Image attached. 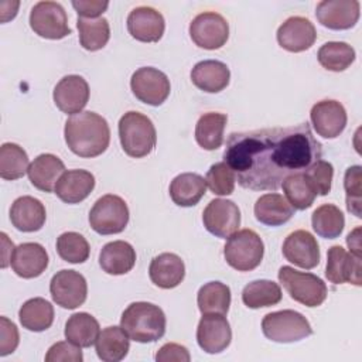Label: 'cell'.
Returning a JSON list of instances; mask_svg holds the SVG:
<instances>
[{
    "label": "cell",
    "instance_id": "836d02e7",
    "mask_svg": "<svg viewBox=\"0 0 362 362\" xmlns=\"http://www.w3.org/2000/svg\"><path fill=\"white\" fill-rule=\"evenodd\" d=\"M100 332L98 320L88 313L72 314L65 324V338L81 348L92 346Z\"/></svg>",
    "mask_w": 362,
    "mask_h": 362
},
{
    "label": "cell",
    "instance_id": "7dc6e473",
    "mask_svg": "<svg viewBox=\"0 0 362 362\" xmlns=\"http://www.w3.org/2000/svg\"><path fill=\"white\" fill-rule=\"evenodd\" d=\"M20 342V335L16 324L7 317H0V356L13 354Z\"/></svg>",
    "mask_w": 362,
    "mask_h": 362
},
{
    "label": "cell",
    "instance_id": "1f68e13d",
    "mask_svg": "<svg viewBox=\"0 0 362 362\" xmlns=\"http://www.w3.org/2000/svg\"><path fill=\"white\" fill-rule=\"evenodd\" d=\"M228 122V116L219 112L204 113L195 126V140L204 150L212 151L222 146L223 130Z\"/></svg>",
    "mask_w": 362,
    "mask_h": 362
},
{
    "label": "cell",
    "instance_id": "83f0119b",
    "mask_svg": "<svg viewBox=\"0 0 362 362\" xmlns=\"http://www.w3.org/2000/svg\"><path fill=\"white\" fill-rule=\"evenodd\" d=\"M136 263V250L129 242L113 240L106 243L99 253V264L107 274L120 276L129 273Z\"/></svg>",
    "mask_w": 362,
    "mask_h": 362
},
{
    "label": "cell",
    "instance_id": "4316f807",
    "mask_svg": "<svg viewBox=\"0 0 362 362\" xmlns=\"http://www.w3.org/2000/svg\"><path fill=\"white\" fill-rule=\"evenodd\" d=\"M64 173L65 165L62 160L49 153H44L35 157L27 171L31 184L44 192H51L55 189L57 181Z\"/></svg>",
    "mask_w": 362,
    "mask_h": 362
},
{
    "label": "cell",
    "instance_id": "7402d4cb",
    "mask_svg": "<svg viewBox=\"0 0 362 362\" xmlns=\"http://www.w3.org/2000/svg\"><path fill=\"white\" fill-rule=\"evenodd\" d=\"M10 264L18 277L34 279L45 272L48 266V253L42 245L25 242L14 249Z\"/></svg>",
    "mask_w": 362,
    "mask_h": 362
},
{
    "label": "cell",
    "instance_id": "d6986e66",
    "mask_svg": "<svg viewBox=\"0 0 362 362\" xmlns=\"http://www.w3.org/2000/svg\"><path fill=\"white\" fill-rule=\"evenodd\" d=\"M317 40L314 24L301 16L288 17L277 30V42L290 52H303Z\"/></svg>",
    "mask_w": 362,
    "mask_h": 362
},
{
    "label": "cell",
    "instance_id": "ac0fdd59",
    "mask_svg": "<svg viewBox=\"0 0 362 362\" xmlns=\"http://www.w3.org/2000/svg\"><path fill=\"white\" fill-rule=\"evenodd\" d=\"M281 250L286 260L301 269L310 270L320 263V246L308 230L298 229L291 232L286 238Z\"/></svg>",
    "mask_w": 362,
    "mask_h": 362
},
{
    "label": "cell",
    "instance_id": "8992f818",
    "mask_svg": "<svg viewBox=\"0 0 362 362\" xmlns=\"http://www.w3.org/2000/svg\"><path fill=\"white\" fill-rule=\"evenodd\" d=\"M277 277L288 296L305 307H318L327 298L328 290L325 283L313 273L298 272L291 266H281Z\"/></svg>",
    "mask_w": 362,
    "mask_h": 362
},
{
    "label": "cell",
    "instance_id": "ffe728a7",
    "mask_svg": "<svg viewBox=\"0 0 362 362\" xmlns=\"http://www.w3.org/2000/svg\"><path fill=\"white\" fill-rule=\"evenodd\" d=\"M52 98L61 112L76 115L89 100V85L81 75H66L55 85Z\"/></svg>",
    "mask_w": 362,
    "mask_h": 362
},
{
    "label": "cell",
    "instance_id": "6da1fadb",
    "mask_svg": "<svg viewBox=\"0 0 362 362\" xmlns=\"http://www.w3.org/2000/svg\"><path fill=\"white\" fill-rule=\"evenodd\" d=\"M321 157V144L307 122L230 133L223 151L239 185L253 191H276L286 177L305 171Z\"/></svg>",
    "mask_w": 362,
    "mask_h": 362
},
{
    "label": "cell",
    "instance_id": "681fc988",
    "mask_svg": "<svg viewBox=\"0 0 362 362\" xmlns=\"http://www.w3.org/2000/svg\"><path fill=\"white\" fill-rule=\"evenodd\" d=\"M109 6V1H100V0H79L72 1V7L76 10L78 16L85 18H99L100 14L106 11Z\"/></svg>",
    "mask_w": 362,
    "mask_h": 362
},
{
    "label": "cell",
    "instance_id": "7bdbcfd3",
    "mask_svg": "<svg viewBox=\"0 0 362 362\" xmlns=\"http://www.w3.org/2000/svg\"><path fill=\"white\" fill-rule=\"evenodd\" d=\"M235 174L230 167L225 163H215L206 173V187L215 195H230L235 189Z\"/></svg>",
    "mask_w": 362,
    "mask_h": 362
},
{
    "label": "cell",
    "instance_id": "f907efd6",
    "mask_svg": "<svg viewBox=\"0 0 362 362\" xmlns=\"http://www.w3.org/2000/svg\"><path fill=\"white\" fill-rule=\"evenodd\" d=\"M359 233H361V228L358 226L346 236V245H348L351 253L361 257V238H359Z\"/></svg>",
    "mask_w": 362,
    "mask_h": 362
},
{
    "label": "cell",
    "instance_id": "603a6c76",
    "mask_svg": "<svg viewBox=\"0 0 362 362\" xmlns=\"http://www.w3.org/2000/svg\"><path fill=\"white\" fill-rule=\"evenodd\" d=\"M95 188V177L86 170L65 171L55 185L57 197L65 204H79L89 197Z\"/></svg>",
    "mask_w": 362,
    "mask_h": 362
},
{
    "label": "cell",
    "instance_id": "52a82bcc",
    "mask_svg": "<svg viewBox=\"0 0 362 362\" xmlns=\"http://www.w3.org/2000/svg\"><path fill=\"white\" fill-rule=\"evenodd\" d=\"M262 331L266 338L279 344L297 342L313 334L308 320L294 310L266 314L262 321Z\"/></svg>",
    "mask_w": 362,
    "mask_h": 362
},
{
    "label": "cell",
    "instance_id": "f1b7e54d",
    "mask_svg": "<svg viewBox=\"0 0 362 362\" xmlns=\"http://www.w3.org/2000/svg\"><path fill=\"white\" fill-rule=\"evenodd\" d=\"M256 219L267 226H280L288 222L294 215V208L280 194H264L255 204Z\"/></svg>",
    "mask_w": 362,
    "mask_h": 362
},
{
    "label": "cell",
    "instance_id": "5bb4252c",
    "mask_svg": "<svg viewBox=\"0 0 362 362\" xmlns=\"http://www.w3.org/2000/svg\"><path fill=\"white\" fill-rule=\"evenodd\" d=\"M232 341L230 325L223 314H202L197 328V342L206 354L225 351Z\"/></svg>",
    "mask_w": 362,
    "mask_h": 362
},
{
    "label": "cell",
    "instance_id": "c3c4849f",
    "mask_svg": "<svg viewBox=\"0 0 362 362\" xmlns=\"http://www.w3.org/2000/svg\"><path fill=\"white\" fill-rule=\"evenodd\" d=\"M189 359L191 356L188 349L184 345L175 342L164 344L156 354L157 362H189Z\"/></svg>",
    "mask_w": 362,
    "mask_h": 362
},
{
    "label": "cell",
    "instance_id": "f6af8a7d",
    "mask_svg": "<svg viewBox=\"0 0 362 362\" xmlns=\"http://www.w3.org/2000/svg\"><path fill=\"white\" fill-rule=\"evenodd\" d=\"M304 173L310 182L313 184L317 195H327L331 191L334 177V167L331 163L320 158L315 163H313Z\"/></svg>",
    "mask_w": 362,
    "mask_h": 362
},
{
    "label": "cell",
    "instance_id": "cb8c5ba5",
    "mask_svg": "<svg viewBox=\"0 0 362 362\" xmlns=\"http://www.w3.org/2000/svg\"><path fill=\"white\" fill-rule=\"evenodd\" d=\"M47 212L44 204L30 195L17 198L10 208V221L21 232H37L45 223Z\"/></svg>",
    "mask_w": 362,
    "mask_h": 362
},
{
    "label": "cell",
    "instance_id": "d590c367",
    "mask_svg": "<svg viewBox=\"0 0 362 362\" xmlns=\"http://www.w3.org/2000/svg\"><path fill=\"white\" fill-rule=\"evenodd\" d=\"M198 308L202 314H226L230 305V288L221 281L205 283L197 294Z\"/></svg>",
    "mask_w": 362,
    "mask_h": 362
},
{
    "label": "cell",
    "instance_id": "277c9868",
    "mask_svg": "<svg viewBox=\"0 0 362 362\" xmlns=\"http://www.w3.org/2000/svg\"><path fill=\"white\" fill-rule=\"evenodd\" d=\"M119 139L127 156L141 158L154 150L157 133L153 122L146 115L130 110L119 120Z\"/></svg>",
    "mask_w": 362,
    "mask_h": 362
},
{
    "label": "cell",
    "instance_id": "d4e9b609",
    "mask_svg": "<svg viewBox=\"0 0 362 362\" xmlns=\"http://www.w3.org/2000/svg\"><path fill=\"white\" fill-rule=\"evenodd\" d=\"M229 79V68L226 64L216 59L199 61L191 71L192 83L206 93H218L223 90L228 86Z\"/></svg>",
    "mask_w": 362,
    "mask_h": 362
},
{
    "label": "cell",
    "instance_id": "b9f144b4",
    "mask_svg": "<svg viewBox=\"0 0 362 362\" xmlns=\"http://www.w3.org/2000/svg\"><path fill=\"white\" fill-rule=\"evenodd\" d=\"M57 252L68 263H83L89 257L90 247L81 233L64 232L57 238Z\"/></svg>",
    "mask_w": 362,
    "mask_h": 362
},
{
    "label": "cell",
    "instance_id": "3957f363",
    "mask_svg": "<svg viewBox=\"0 0 362 362\" xmlns=\"http://www.w3.org/2000/svg\"><path fill=\"white\" fill-rule=\"evenodd\" d=\"M120 327L136 342H154L165 334V314L156 304L136 301L123 311Z\"/></svg>",
    "mask_w": 362,
    "mask_h": 362
},
{
    "label": "cell",
    "instance_id": "484cf974",
    "mask_svg": "<svg viewBox=\"0 0 362 362\" xmlns=\"http://www.w3.org/2000/svg\"><path fill=\"white\" fill-rule=\"evenodd\" d=\"M150 280L160 288L177 287L185 276V266L175 253H161L156 256L148 267Z\"/></svg>",
    "mask_w": 362,
    "mask_h": 362
},
{
    "label": "cell",
    "instance_id": "60d3db41",
    "mask_svg": "<svg viewBox=\"0 0 362 362\" xmlns=\"http://www.w3.org/2000/svg\"><path fill=\"white\" fill-rule=\"evenodd\" d=\"M28 156L23 147L16 143H4L0 147V177L14 181L28 171Z\"/></svg>",
    "mask_w": 362,
    "mask_h": 362
},
{
    "label": "cell",
    "instance_id": "5b68a950",
    "mask_svg": "<svg viewBox=\"0 0 362 362\" xmlns=\"http://www.w3.org/2000/svg\"><path fill=\"white\" fill-rule=\"evenodd\" d=\"M264 245L262 238L252 229H242L232 233L223 247L226 263L238 272L256 269L263 259Z\"/></svg>",
    "mask_w": 362,
    "mask_h": 362
},
{
    "label": "cell",
    "instance_id": "e0dca14e",
    "mask_svg": "<svg viewBox=\"0 0 362 362\" xmlns=\"http://www.w3.org/2000/svg\"><path fill=\"white\" fill-rule=\"evenodd\" d=\"M358 0H322L317 4V20L329 30L352 28L359 20Z\"/></svg>",
    "mask_w": 362,
    "mask_h": 362
},
{
    "label": "cell",
    "instance_id": "bcb514c9",
    "mask_svg": "<svg viewBox=\"0 0 362 362\" xmlns=\"http://www.w3.org/2000/svg\"><path fill=\"white\" fill-rule=\"evenodd\" d=\"M82 359L83 355L81 346H76L69 341L55 342L45 355L47 362H82Z\"/></svg>",
    "mask_w": 362,
    "mask_h": 362
},
{
    "label": "cell",
    "instance_id": "8fae6325",
    "mask_svg": "<svg viewBox=\"0 0 362 362\" xmlns=\"http://www.w3.org/2000/svg\"><path fill=\"white\" fill-rule=\"evenodd\" d=\"M191 40L204 49H218L229 37V24L223 16L215 11H204L189 24Z\"/></svg>",
    "mask_w": 362,
    "mask_h": 362
},
{
    "label": "cell",
    "instance_id": "2e32d148",
    "mask_svg": "<svg viewBox=\"0 0 362 362\" xmlns=\"http://www.w3.org/2000/svg\"><path fill=\"white\" fill-rule=\"evenodd\" d=\"M310 119L318 136L335 139L346 126V110L338 100L324 99L311 107Z\"/></svg>",
    "mask_w": 362,
    "mask_h": 362
},
{
    "label": "cell",
    "instance_id": "9c48e42d",
    "mask_svg": "<svg viewBox=\"0 0 362 362\" xmlns=\"http://www.w3.org/2000/svg\"><path fill=\"white\" fill-rule=\"evenodd\" d=\"M31 30L48 40H61L71 34L64 7L57 1H38L30 11Z\"/></svg>",
    "mask_w": 362,
    "mask_h": 362
},
{
    "label": "cell",
    "instance_id": "4dcf8cb0",
    "mask_svg": "<svg viewBox=\"0 0 362 362\" xmlns=\"http://www.w3.org/2000/svg\"><path fill=\"white\" fill-rule=\"evenodd\" d=\"M130 338L122 327H106L99 332L95 342L99 359L105 362H119L124 359L130 348Z\"/></svg>",
    "mask_w": 362,
    "mask_h": 362
},
{
    "label": "cell",
    "instance_id": "d6a6232c",
    "mask_svg": "<svg viewBox=\"0 0 362 362\" xmlns=\"http://www.w3.org/2000/svg\"><path fill=\"white\" fill-rule=\"evenodd\" d=\"M18 318L23 328L33 332H42L54 322V307L45 298L34 297L21 305Z\"/></svg>",
    "mask_w": 362,
    "mask_h": 362
},
{
    "label": "cell",
    "instance_id": "74e56055",
    "mask_svg": "<svg viewBox=\"0 0 362 362\" xmlns=\"http://www.w3.org/2000/svg\"><path fill=\"white\" fill-rule=\"evenodd\" d=\"M311 225L318 236L325 239H335L344 230L345 218L337 205L322 204L313 212Z\"/></svg>",
    "mask_w": 362,
    "mask_h": 362
},
{
    "label": "cell",
    "instance_id": "f546056e",
    "mask_svg": "<svg viewBox=\"0 0 362 362\" xmlns=\"http://www.w3.org/2000/svg\"><path fill=\"white\" fill-rule=\"evenodd\" d=\"M205 178L197 173H182L170 184V197L178 206H194L205 195Z\"/></svg>",
    "mask_w": 362,
    "mask_h": 362
},
{
    "label": "cell",
    "instance_id": "7c38bea8",
    "mask_svg": "<svg viewBox=\"0 0 362 362\" xmlns=\"http://www.w3.org/2000/svg\"><path fill=\"white\" fill-rule=\"evenodd\" d=\"M49 293L57 305L66 310L78 308L88 296L86 279L75 270H59L51 279Z\"/></svg>",
    "mask_w": 362,
    "mask_h": 362
},
{
    "label": "cell",
    "instance_id": "7a4b0ae2",
    "mask_svg": "<svg viewBox=\"0 0 362 362\" xmlns=\"http://www.w3.org/2000/svg\"><path fill=\"white\" fill-rule=\"evenodd\" d=\"M64 136L74 154L92 158L100 156L109 147L110 129L105 117L86 110L68 117Z\"/></svg>",
    "mask_w": 362,
    "mask_h": 362
},
{
    "label": "cell",
    "instance_id": "44dd1931",
    "mask_svg": "<svg viewBox=\"0 0 362 362\" xmlns=\"http://www.w3.org/2000/svg\"><path fill=\"white\" fill-rule=\"evenodd\" d=\"M165 28L164 17L160 11L148 6L133 8L127 16L129 34L141 42H157Z\"/></svg>",
    "mask_w": 362,
    "mask_h": 362
},
{
    "label": "cell",
    "instance_id": "ba28073f",
    "mask_svg": "<svg viewBox=\"0 0 362 362\" xmlns=\"http://www.w3.org/2000/svg\"><path fill=\"white\" fill-rule=\"evenodd\" d=\"M129 222V208L123 198L113 194L100 197L89 212L90 228L99 235H115L124 230Z\"/></svg>",
    "mask_w": 362,
    "mask_h": 362
},
{
    "label": "cell",
    "instance_id": "e575fe53",
    "mask_svg": "<svg viewBox=\"0 0 362 362\" xmlns=\"http://www.w3.org/2000/svg\"><path fill=\"white\" fill-rule=\"evenodd\" d=\"M281 188L288 204L298 211L310 208L317 197V192L304 171L286 177L281 182Z\"/></svg>",
    "mask_w": 362,
    "mask_h": 362
},
{
    "label": "cell",
    "instance_id": "ee69618b",
    "mask_svg": "<svg viewBox=\"0 0 362 362\" xmlns=\"http://www.w3.org/2000/svg\"><path fill=\"white\" fill-rule=\"evenodd\" d=\"M344 188L346 191V208L355 216L361 218V194H362V168L352 165L345 171Z\"/></svg>",
    "mask_w": 362,
    "mask_h": 362
},
{
    "label": "cell",
    "instance_id": "4fadbf2b",
    "mask_svg": "<svg viewBox=\"0 0 362 362\" xmlns=\"http://www.w3.org/2000/svg\"><path fill=\"white\" fill-rule=\"evenodd\" d=\"M202 222L209 233L226 239L238 230L240 225V211L233 201L216 198L204 209Z\"/></svg>",
    "mask_w": 362,
    "mask_h": 362
},
{
    "label": "cell",
    "instance_id": "8d00e7d4",
    "mask_svg": "<svg viewBox=\"0 0 362 362\" xmlns=\"http://www.w3.org/2000/svg\"><path fill=\"white\" fill-rule=\"evenodd\" d=\"M242 301L253 310L276 305L281 301V288L272 280H255L245 286Z\"/></svg>",
    "mask_w": 362,
    "mask_h": 362
},
{
    "label": "cell",
    "instance_id": "f35d334b",
    "mask_svg": "<svg viewBox=\"0 0 362 362\" xmlns=\"http://www.w3.org/2000/svg\"><path fill=\"white\" fill-rule=\"evenodd\" d=\"M76 27L79 31V42L88 51L102 49L110 38L109 21L105 17H99V18L78 17Z\"/></svg>",
    "mask_w": 362,
    "mask_h": 362
},
{
    "label": "cell",
    "instance_id": "30bf717a",
    "mask_svg": "<svg viewBox=\"0 0 362 362\" xmlns=\"http://www.w3.org/2000/svg\"><path fill=\"white\" fill-rule=\"evenodd\" d=\"M133 95L143 103L160 106L170 95V79L164 72L153 66L139 68L130 79Z\"/></svg>",
    "mask_w": 362,
    "mask_h": 362
},
{
    "label": "cell",
    "instance_id": "9a60e30c",
    "mask_svg": "<svg viewBox=\"0 0 362 362\" xmlns=\"http://www.w3.org/2000/svg\"><path fill=\"white\" fill-rule=\"evenodd\" d=\"M362 263L361 257L346 252L342 246L335 245L328 249L325 276L334 284L351 283L361 286Z\"/></svg>",
    "mask_w": 362,
    "mask_h": 362
},
{
    "label": "cell",
    "instance_id": "816d5d0a",
    "mask_svg": "<svg viewBox=\"0 0 362 362\" xmlns=\"http://www.w3.org/2000/svg\"><path fill=\"white\" fill-rule=\"evenodd\" d=\"M0 236H1V243H3V255H1V267L4 269V267H7L8 266V260H7V252L8 250H14V247H10V249H7V245L10 243V240H8V238H7V235L4 233V232H1L0 233Z\"/></svg>",
    "mask_w": 362,
    "mask_h": 362
},
{
    "label": "cell",
    "instance_id": "ab89813d",
    "mask_svg": "<svg viewBox=\"0 0 362 362\" xmlns=\"http://www.w3.org/2000/svg\"><path fill=\"white\" fill-rule=\"evenodd\" d=\"M317 58L322 68L332 72H342L355 61V49L342 41H328L321 45Z\"/></svg>",
    "mask_w": 362,
    "mask_h": 362
}]
</instances>
